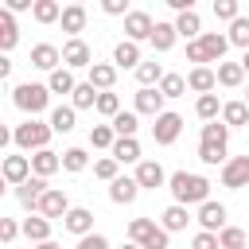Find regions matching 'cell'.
Returning a JSON list of instances; mask_svg holds the SVG:
<instances>
[{"label":"cell","instance_id":"6da1fadb","mask_svg":"<svg viewBox=\"0 0 249 249\" xmlns=\"http://www.w3.org/2000/svg\"><path fill=\"white\" fill-rule=\"evenodd\" d=\"M167 191L175 202H206L210 198V179L198 175V171H171L167 175Z\"/></svg>","mask_w":249,"mask_h":249},{"label":"cell","instance_id":"7a4b0ae2","mask_svg":"<svg viewBox=\"0 0 249 249\" xmlns=\"http://www.w3.org/2000/svg\"><path fill=\"white\" fill-rule=\"evenodd\" d=\"M12 105H16L19 113H27V117H39V113H47V105H51V86H47V82H23V86L12 89Z\"/></svg>","mask_w":249,"mask_h":249},{"label":"cell","instance_id":"3957f363","mask_svg":"<svg viewBox=\"0 0 249 249\" xmlns=\"http://www.w3.org/2000/svg\"><path fill=\"white\" fill-rule=\"evenodd\" d=\"M51 136H54L51 121H39V117H27L23 124H16V128H12V144H16L19 152H35V148H47V144H51Z\"/></svg>","mask_w":249,"mask_h":249},{"label":"cell","instance_id":"277c9868","mask_svg":"<svg viewBox=\"0 0 249 249\" xmlns=\"http://www.w3.org/2000/svg\"><path fill=\"white\" fill-rule=\"evenodd\" d=\"M167 237H171V230L163 222L156 226V218H132L128 222V241H136L144 249H167Z\"/></svg>","mask_w":249,"mask_h":249},{"label":"cell","instance_id":"5b68a950","mask_svg":"<svg viewBox=\"0 0 249 249\" xmlns=\"http://www.w3.org/2000/svg\"><path fill=\"white\" fill-rule=\"evenodd\" d=\"M179 132H183V117H179V113L163 109V113L152 117V140H156V144H175Z\"/></svg>","mask_w":249,"mask_h":249},{"label":"cell","instance_id":"8992f818","mask_svg":"<svg viewBox=\"0 0 249 249\" xmlns=\"http://www.w3.org/2000/svg\"><path fill=\"white\" fill-rule=\"evenodd\" d=\"M43 191H47V175H39V171H31L23 183H16V198H19V206H27V210H39Z\"/></svg>","mask_w":249,"mask_h":249},{"label":"cell","instance_id":"52a82bcc","mask_svg":"<svg viewBox=\"0 0 249 249\" xmlns=\"http://www.w3.org/2000/svg\"><path fill=\"white\" fill-rule=\"evenodd\" d=\"M222 187H230V191L249 187V156H230L222 163Z\"/></svg>","mask_w":249,"mask_h":249},{"label":"cell","instance_id":"ba28073f","mask_svg":"<svg viewBox=\"0 0 249 249\" xmlns=\"http://www.w3.org/2000/svg\"><path fill=\"white\" fill-rule=\"evenodd\" d=\"M144 187H140V179L136 175H117V179H109V198L117 202V206H128V202H136V195H140Z\"/></svg>","mask_w":249,"mask_h":249},{"label":"cell","instance_id":"9c48e42d","mask_svg":"<svg viewBox=\"0 0 249 249\" xmlns=\"http://www.w3.org/2000/svg\"><path fill=\"white\" fill-rule=\"evenodd\" d=\"M62 62H66V66H74V70H86V66L93 62V51L86 47V39L70 35V39L62 43Z\"/></svg>","mask_w":249,"mask_h":249},{"label":"cell","instance_id":"30bf717a","mask_svg":"<svg viewBox=\"0 0 249 249\" xmlns=\"http://www.w3.org/2000/svg\"><path fill=\"white\" fill-rule=\"evenodd\" d=\"M187 89H195V93L218 89V70H214L210 62H195V66L187 70Z\"/></svg>","mask_w":249,"mask_h":249},{"label":"cell","instance_id":"8fae6325","mask_svg":"<svg viewBox=\"0 0 249 249\" xmlns=\"http://www.w3.org/2000/svg\"><path fill=\"white\" fill-rule=\"evenodd\" d=\"M163 89L160 86H140L136 89V97H132V105H136V113H144V117H156V113H163Z\"/></svg>","mask_w":249,"mask_h":249},{"label":"cell","instance_id":"7c38bea8","mask_svg":"<svg viewBox=\"0 0 249 249\" xmlns=\"http://www.w3.org/2000/svg\"><path fill=\"white\" fill-rule=\"evenodd\" d=\"M198 47H202L206 62H222L233 43H230V35H222V31H202V35H198Z\"/></svg>","mask_w":249,"mask_h":249},{"label":"cell","instance_id":"4fadbf2b","mask_svg":"<svg viewBox=\"0 0 249 249\" xmlns=\"http://www.w3.org/2000/svg\"><path fill=\"white\" fill-rule=\"evenodd\" d=\"M0 175H4V183H8V187L23 183V179L31 175V156H4V163H0Z\"/></svg>","mask_w":249,"mask_h":249},{"label":"cell","instance_id":"5bb4252c","mask_svg":"<svg viewBox=\"0 0 249 249\" xmlns=\"http://www.w3.org/2000/svg\"><path fill=\"white\" fill-rule=\"evenodd\" d=\"M70 210V198H66V191H58V187H47L43 191V198H39V214H47V218H62Z\"/></svg>","mask_w":249,"mask_h":249},{"label":"cell","instance_id":"9a60e30c","mask_svg":"<svg viewBox=\"0 0 249 249\" xmlns=\"http://www.w3.org/2000/svg\"><path fill=\"white\" fill-rule=\"evenodd\" d=\"M58 23H62V31H66V35H82V31H86V4L70 0V4L62 8Z\"/></svg>","mask_w":249,"mask_h":249},{"label":"cell","instance_id":"2e32d148","mask_svg":"<svg viewBox=\"0 0 249 249\" xmlns=\"http://www.w3.org/2000/svg\"><path fill=\"white\" fill-rule=\"evenodd\" d=\"M152 27H156V19L148 16V12H128L124 16V39H148L152 35Z\"/></svg>","mask_w":249,"mask_h":249},{"label":"cell","instance_id":"e0dca14e","mask_svg":"<svg viewBox=\"0 0 249 249\" xmlns=\"http://www.w3.org/2000/svg\"><path fill=\"white\" fill-rule=\"evenodd\" d=\"M31 66L35 70H54V66H62V51L54 43H35L31 47Z\"/></svg>","mask_w":249,"mask_h":249},{"label":"cell","instance_id":"ac0fdd59","mask_svg":"<svg viewBox=\"0 0 249 249\" xmlns=\"http://www.w3.org/2000/svg\"><path fill=\"white\" fill-rule=\"evenodd\" d=\"M136 179H140L144 191H156V187L167 183V171H163L156 160H140V163H136Z\"/></svg>","mask_w":249,"mask_h":249},{"label":"cell","instance_id":"d6986e66","mask_svg":"<svg viewBox=\"0 0 249 249\" xmlns=\"http://www.w3.org/2000/svg\"><path fill=\"white\" fill-rule=\"evenodd\" d=\"M195 222H198V226H206V230H222V226H226V206H222V202H214V198H206V202H198Z\"/></svg>","mask_w":249,"mask_h":249},{"label":"cell","instance_id":"ffe728a7","mask_svg":"<svg viewBox=\"0 0 249 249\" xmlns=\"http://www.w3.org/2000/svg\"><path fill=\"white\" fill-rule=\"evenodd\" d=\"M62 226H66L74 237H82V233L93 230V210H86V206H70V210L62 214Z\"/></svg>","mask_w":249,"mask_h":249},{"label":"cell","instance_id":"44dd1931","mask_svg":"<svg viewBox=\"0 0 249 249\" xmlns=\"http://www.w3.org/2000/svg\"><path fill=\"white\" fill-rule=\"evenodd\" d=\"M113 62H117L121 70H136V66H140V43H136V39H121V43L113 47Z\"/></svg>","mask_w":249,"mask_h":249},{"label":"cell","instance_id":"7402d4cb","mask_svg":"<svg viewBox=\"0 0 249 249\" xmlns=\"http://www.w3.org/2000/svg\"><path fill=\"white\" fill-rule=\"evenodd\" d=\"M117 70H121L117 62H89V66H86V74H89V82H93L97 89H113V86H117Z\"/></svg>","mask_w":249,"mask_h":249},{"label":"cell","instance_id":"603a6c76","mask_svg":"<svg viewBox=\"0 0 249 249\" xmlns=\"http://www.w3.org/2000/svg\"><path fill=\"white\" fill-rule=\"evenodd\" d=\"M31 171H39V175H54V171H62V156L58 152H51V148H35L31 152Z\"/></svg>","mask_w":249,"mask_h":249},{"label":"cell","instance_id":"cb8c5ba5","mask_svg":"<svg viewBox=\"0 0 249 249\" xmlns=\"http://www.w3.org/2000/svg\"><path fill=\"white\" fill-rule=\"evenodd\" d=\"M175 39H179V27L175 23H163V19H156V27H152V35H148V43L163 54V51H171L175 47Z\"/></svg>","mask_w":249,"mask_h":249},{"label":"cell","instance_id":"d4e9b609","mask_svg":"<svg viewBox=\"0 0 249 249\" xmlns=\"http://www.w3.org/2000/svg\"><path fill=\"white\" fill-rule=\"evenodd\" d=\"M47 86H51V93H74V66H54V70H47Z\"/></svg>","mask_w":249,"mask_h":249},{"label":"cell","instance_id":"484cf974","mask_svg":"<svg viewBox=\"0 0 249 249\" xmlns=\"http://www.w3.org/2000/svg\"><path fill=\"white\" fill-rule=\"evenodd\" d=\"M23 237H27V241H35V245H39V241H47V237H51V218H47V214H39V210H31V218H23Z\"/></svg>","mask_w":249,"mask_h":249},{"label":"cell","instance_id":"4316f807","mask_svg":"<svg viewBox=\"0 0 249 249\" xmlns=\"http://www.w3.org/2000/svg\"><path fill=\"white\" fill-rule=\"evenodd\" d=\"M175 27H179V39H198V35H202V16H198L195 8L175 12Z\"/></svg>","mask_w":249,"mask_h":249},{"label":"cell","instance_id":"83f0119b","mask_svg":"<svg viewBox=\"0 0 249 249\" xmlns=\"http://www.w3.org/2000/svg\"><path fill=\"white\" fill-rule=\"evenodd\" d=\"M214 70H218V86H226V89H237V86L245 82V66H241V62H226V58H222Z\"/></svg>","mask_w":249,"mask_h":249},{"label":"cell","instance_id":"f1b7e54d","mask_svg":"<svg viewBox=\"0 0 249 249\" xmlns=\"http://www.w3.org/2000/svg\"><path fill=\"white\" fill-rule=\"evenodd\" d=\"M47 121H51L54 132H74V124H78V109H74V105H54Z\"/></svg>","mask_w":249,"mask_h":249},{"label":"cell","instance_id":"f546056e","mask_svg":"<svg viewBox=\"0 0 249 249\" xmlns=\"http://www.w3.org/2000/svg\"><path fill=\"white\" fill-rule=\"evenodd\" d=\"M16 43H19V23H16V12L4 8V16H0V47L12 51Z\"/></svg>","mask_w":249,"mask_h":249},{"label":"cell","instance_id":"4dcf8cb0","mask_svg":"<svg viewBox=\"0 0 249 249\" xmlns=\"http://www.w3.org/2000/svg\"><path fill=\"white\" fill-rule=\"evenodd\" d=\"M97 93H101V89H97V86L86 78V82H78V86H74L70 105H74V109H93V105H97Z\"/></svg>","mask_w":249,"mask_h":249},{"label":"cell","instance_id":"1f68e13d","mask_svg":"<svg viewBox=\"0 0 249 249\" xmlns=\"http://www.w3.org/2000/svg\"><path fill=\"white\" fill-rule=\"evenodd\" d=\"M109 152H113L121 163H140V144H136V136H117Z\"/></svg>","mask_w":249,"mask_h":249},{"label":"cell","instance_id":"d6a6232c","mask_svg":"<svg viewBox=\"0 0 249 249\" xmlns=\"http://www.w3.org/2000/svg\"><path fill=\"white\" fill-rule=\"evenodd\" d=\"M160 222L171 230V233H179V230H187V222H191V214H187V202H171L163 214H160Z\"/></svg>","mask_w":249,"mask_h":249},{"label":"cell","instance_id":"836d02e7","mask_svg":"<svg viewBox=\"0 0 249 249\" xmlns=\"http://www.w3.org/2000/svg\"><path fill=\"white\" fill-rule=\"evenodd\" d=\"M198 160H202L206 167H218V163H226L230 156H226V144H218V140H198Z\"/></svg>","mask_w":249,"mask_h":249},{"label":"cell","instance_id":"e575fe53","mask_svg":"<svg viewBox=\"0 0 249 249\" xmlns=\"http://www.w3.org/2000/svg\"><path fill=\"white\" fill-rule=\"evenodd\" d=\"M222 121H226L230 128L249 124V101H245V97H241V101H226V105H222Z\"/></svg>","mask_w":249,"mask_h":249},{"label":"cell","instance_id":"d590c367","mask_svg":"<svg viewBox=\"0 0 249 249\" xmlns=\"http://www.w3.org/2000/svg\"><path fill=\"white\" fill-rule=\"evenodd\" d=\"M195 113H198L202 121H214V117H222V101H218V93H214V89L198 93V101H195Z\"/></svg>","mask_w":249,"mask_h":249},{"label":"cell","instance_id":"8d00e7d4","mask_svg":"<svg viewBox=\"0 0 249 249\" xmlns=\"http://www.w3.org/2000/svg\"><path fill=\"white\" fill-rule=\"evenodd\" d=\"M160 78H163V66H160L156 58H140V66H136V82H140V86H160Z\"/></svg>","mask_w":249,"mask_h":249},{"label":"cell","instance_id":"74e56055","mask_svg":"<svg viewBox=\"0 0 249 249\" xmlns=\"http://www.w3.org/2000/svg\"><path fill=\"white\" fill-rule=\"evenodd\" d=\"M31 16H35V23H58V16H62V4H58V0H35Z\"/></svg>","mask_w":249,"mask_h":249},{"label":"cell","instance_id":"f35d334b","mask_svg":"<svg viewBox=\"0 0 249 249\" xmlns=\"http://www.w3.org/2000/svg\"><path fill=\"white\" fill-rule=\"evenodd\" d=\"M113 140H117V128H113V121L109 124H93L89 128V148H113Z\"/></svg>","mask_w":249,"mask_h":249},{"label":"cell","instance_id":"ab89813d","mask_svg":"<svg viewBox=\"0 0 249 249\" xmlns=\"http://www.w3.org/2000/svg\"><path fill=\"white\" fill-rule=\"evenodd\" d=\"M226 35H230V43H233V47H241V51H245V47H249V16L230 19V31H226Z\"/></svg>","mask_w":249,"mask_h":249},{"label":"cell","instance_id":"60d3db41","mask_svg":"<svg viewBox=\"0 0 249 249\" xmlns=\"http://www.w3.org/2000/svg\"><path fill=\"white\" fill-rule=\"evenodd\" d=\"M202 140H218V144H230V124H226L222 117L206 121V124H202Z\"/></svg>","mask_w":249,"mask_h":249},{"label":"cell","instance_id":"b9f144b4","mask_svg":"<svg viewBox=\"0 0 249 249\" xmlns=\"http://www.w3.org/2000/svg\"><path fill=\"white\" fill-rule=\"evenodd\" d=\"M62 167L66 171H86L89 167V152L86 148H66L62 152Z\"/></svg>","mask_w":249,"mask_h":249},{"label":"cell","instance_id":"7bdbcfd3","mask_svg":"<svg viewBox=\"0 0 249 249\" xmlns=\"http://www.w3.org/2000/svg\"><path fill=\"white\" fill-rule=\"evenodd\" d=\"M93 175H97V179H105V183H109V179H117V175H121V160H117L113 152H109V156H101V160L93 163Z\"/></svg>","mask_w":249,"mask_h":249},{"label":"cell","instance_id":"ee69618b","mask_svg":"<svg viewBox=\"0 0 249 249\" xmlns=\"http://www.w3.org/2000/svg\"><path fill=\"white\" fill-rule=\"evenodd\" d=\"M93 109H97L101 117H117V113H121V97H117L113 89H101V93H97V105H93Z\"/></svg>","mask_w":249,"mask_h":249},{"label":"cell","instance_id":"f6af8a7d","mask_svg":"<svg viewBox=\"0 0 249 249\" xmlns=\"http://www.w3.org/2000/svg\"><path fill=\"white\" fill-rule=\"evenodd\" d=\"M109 121H113L117 136H136V109H128V113L121 109V113H117V117H109Z\"/></svg>","mask_w":249,"mask_h":249},{"label":"cell","instance_id":"bcb514c9","mask_svg":"<svg viewBox=\"0 0 249 249\" xmlns=\"http://www.w3.org/2000/svg\"><path fill=\"white\" fill-rule=\"evenodd\" d=\"M218 241H222V249H241L249 237H245V230H237V226H222V230H218Z\"/></svg>","mask_w":249,"mask_h":249},{"label":"cell","instance_id":"7dc6e473","mask_svg":"<svg viewBox=\"0 0 249 249\" xmlns=\"http://www.w3.org/2000/svg\"><path fill=\"white\" fill-rule=\"evenodd\" d=\"M160 89H163V97H183L187 78H183V74H163V78H160Z\"/></svg>","mask_w":249,"mask_h":249},{"label":"cell","instance_id":"c3c4849f","mask_svg":"<svg viewBox=\"0 0 249 249\" xmlns=\"http://www.w3.org/2000/svg\"><path fill=\"white\" fill-rule=\"evenodd\" d=\"M237 16H241V0H214V19L230 23V19H237Z\"/></svg>","mask_w":249,"mask_h":249},{"label":"cell","instance_id":"681fc988","mask_svg":"<svg viewBox=\"0 0 249 249\" xmlns=\"http://www.w3.org/2000/svg\"><path fill=\"white\" fill-rule=\"evenodd\" d=\"M191 245H195V249H222V241H218V230H206V226H202V230L191 237Z\"/></svg>","mask_w":249,"mask_h":249},{"label":"cell","instance_id":"f907efd6","mask_svg":"<svg viewBox=\"0 0 249 249\" xmlns=\"http://www.w3.org/2000/svg\"><path fill=\"white\" fill-rule=\"evenodd\" d=\"M16 233H23V222H16V218H0V241H4V245H12V241H16Z\"/></svg>","mask_w":249,"mask_h":249},{"label":"cell","instance_id":"816d5d0a","mask_svg":"<svg viewBox=\"0 0 249 249\" xmlns=\"http://www.w3.org/2000/svg\"><path fill=\"white\" fill-rule=\"evenodd\" d=\"M78 249H109V237L89 230V233H82V237H78Z\"/></svg>","mask_w":249,"mask_h":249},{"label":"cell","instance_id":"f5cc1de1","mask_svg":"<svg viewBox=\"0 0 249 249\" xmlns=\"http://www.w3.org/2000/svg\"><path fill=\"white\" fill-rule=\"evenodd\" d=\"M128 4H132V0H101V12H105V16H128V12H132Z\"/></svg>","mask_w":249,"mask_h":249},{"label":"cell","instance_id":"db71d44e","mask_svg":"<svg viewBox=\"0 0 249 249\" xmlns=\"http://www.w3.org/2000/svg\"><path fill=\"white\" fill-rule=\"evenodd\" d=\"M187 62H206V54H202L198 39H187Z\"/></svg>","mask_w":249,"mask_h":249},{"label":"cell","instance_id":"11a10c76","mask_svg":"<svg viewBox=\"0 0 249 249\" xmlns=\"http://www.w3.org/2000/svg\"><path fill=\"white\" fill-rule=\"evenodd\" d=\"M4 8H12V12H31L35 0H4Z\"/></svg>","mask_w":249,"mask_h":249},{"label":"cell","instance_id":"9f6ffc18","mask_svg":"<svg viewBox=\"0 0 249 249\" xmlns=\"http://www.w3.org/2000/svg\"><path fill=\"white\" fill-rule=\"evenodd\" d=\"M163 4H167V8H175V12H187V8H195L198 0H163Z\"/></svg>","mask_w":249,"mask_h":249},{"label":"cell","instance_id":"6f0895ef","mask_svg":"<svg viewBox=\"0 0 249 249\" xmlns=\"http://www.w3.org/2000/svg\"><path fill=\"white\" fill-rule=\"evenodd\" d=\"M0 78H12V58H0Z\"/></svg>","mask_w":249,"mask_h":249},{"label":"cell","instance_id":"680465c9","mask_svg":"<svg viewBox=\"0 0 249 249\" xmlns=\"http://www.w3.org/2000/svg\"><path fill=\"white\" fill-rule=\"evenodd\" d=\"M241 66H245V74H249V47H245V54H241Z\"/></svg>","mask_w":249,"mask_h":249},{"label":"cell","instance_id":"91938a15","mask_svg":"<svg viewBox=\"0 0 249 249\" xmlns=\"http://www.w3.org/2000/svg\"><path fill=\"white\" fill-rule=\"evenodd\" d=\"M245 101H249V89H245Z\"/></svg>","mask_w":249,"mask_h":249},{"label":"cell","instance_id":"94428289","mask_svg":"<svg viewBox=\"0 0 249 249\" xmlns=\"http://www.w3.org/2000/svg\"><path fill=\"white\" fill-rule=\"evenodd\" d=\"M78 4H86V0H78Z\"/></svg>","mask_w":249,"mask_h":249}]
</instances>
